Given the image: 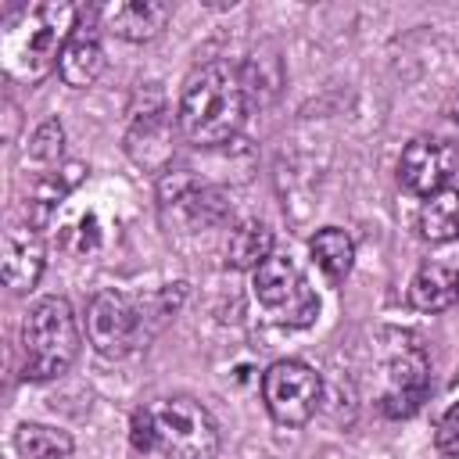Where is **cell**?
<instances>
[{
  "label": "cell",
  "mask_w": 459,
  "mask_h": 459,
  "mask_svg": "<svg viewBox=\"0 0 459 459\" xmlns=\"http://www.w3.org/2000/svg\"><path fill=\"white\" fill-rule=\"evenodd\" d=\"M251 290H255L258 305L269 312V319L280 326H308L319 316V301L308 290L301 269L283 255H269L255 269Z\"/></svg>",
  "instance_id": "obj_6"
},
{
  "label": "cell",
  "mask_w": 459,
  "mask_h": 459,
  "mask_svg": "<svg viewBox=\"0 0 459 459\" xmlns=\"http://www.w3.org/2000/svg\"><path fill=\"white\" fill-rule=\"evenodd\" d=\"M104 72V47H100V36L90 22H79L75 32L68 36L65 50H61V61H57V75L82 90V86H93Z\"/></svg>",
  "instance_id": "obj_12"
},
{
  "label": "cell",
  "mask_w": 459,
  "mask_h": 459,
  "mask_svg": "<svg viewBox=\"0 0 459 459\" xmlns=\"http://www.w3.org/2000/svg\"><path fill=\"white\" fill-rule=\"evenodd\" d=\"M61 143H65V129L57 118H47L36 133H32V143H29V154L32 161H43V165H54L61 158Z\"/></svg>",
  "instance_id": "obj_19"
},
{
  "label": "cell",
  "mask_w": 459,
  "mask_h": 459,
  "mask_svg": "<svg viewBox=\"0 0 459 459\" xmlns=\"http://www.w3.org/2000/svg\"><path fill=\"white\" fill-rule=\"evenodd\" d=\"M126 147L136 158V165H143V169H165L172 161V126H169L165 111H151V115L136 118Z\"/></svg>",
  "instance_id": "obj_13"
},
{
  "label": "cell",
  "mask_w": 459,
  "mask_h": 459,
  "mask_svg": "<svg viewBox=\"0 0 459 459\" xmlns=\"http://www.w3.org/2000/svg\"><path fill=\"white\" fill-rule=\"evenodd\" d=\"M97 14H100L108 32H115L129 43H143V39H154L165 29L172 7L154 4V0H115V4H104Z\"/></svg>",
  "instance_id": "obj_11"
},
{
  "label": "cell",
  "mask_w": 459,
  "mask_h": 459,
  "mask_svg": "<svg viewBox=\"0 0 459 459\" xmlns=\"http://www.w3.org/2000/svg\"><path fill=\"white\" fill-rule=\"evenodd\" d=\"M79 355V319L68 298H39L22 323V377L54 380Z\"/></svg>",
  "instance_id": "obj_4"
},
{
  "label": "cell",
  "mask_w": 459,
  "mask_h": 459,
  "mask_svg": "<svg viewBox=\"0 0 459 459\" xmlns=\"http://www.w3.org/2000/svg\"><path fill=\"white\" fill-rule=\"evenodd\" d=\"M79 25V7L68 0H39L18 7L0 25V65L4 75L25 86L43 82Z\"/></svg>",
  "instance_id": "obj_1"
},
{
  "label": "cell",
  "mask_w": 459,
  "mask_h": 459,
  "mask_svg": "<svg viewBox=\"0 0 459 459\" xmlns=\"http://www.w3.org/2000/svg\"><path fill=\"white\" fill-rule=\"evenodd\" d=\"M273 255V230L265 222H244L233 230L230 247H226V262L233 269H258L265 258Z\"/></svg>",
  "instance_id": "obj_18"
},
{
  "label": "cell",
  "mask_w": 459,
  "mask_h": 459,
  "mask_svg": "<svg viewBox=\"0 0 459 459\" xmlns=\"http://www.w3.org/2000/svg\"><path fill=\"white\" fill-rule=\"evenodd\" d=\"M14 448L22 459H68L72 455V434L47 423H22L14 430Z\"/></svg>",
  "instance_id": "obj_17"
},
{
  "label": "cell",
  "mask_w": 459,
  "mask_h": 459,
  "mask_svg": "<svg viewBox=\"0 0 459 459\" xmlns=\"http://www.w3.org/2000/svg\"><path fill=\"white\" fill-rule=\"evenodd\" d=\"M434 445H437V452H441V455L459 459V402L441 416L437 434H434Z\"/></svg>",
  "instance_id": "obj_20"
},
{
  "label": "cell",
  "mask_w": 459,
  "mask_h": 459,
  "mask_svg": "<svg viewBox=\"0 0 459 459\" xmlns=\"http://www.w3.org/2000/svg\"><path fill=\"white\" fill-rule=\"evenodd\" d=\"M136 452L161 459H215L219 427L212 412L194 398H161L140 409L129 423Z\"/></svg>",
  "instance_id": "obj_3"
},
{
  "label": "cell",
  "mask_w": 459,
  "mask_h": 459,
  "mask_svg": "<svg viewBox=\"0 0 459 459\" xmlns=\"http://www.w3.org/2000/svg\"><path fill=\"white\" fill-rule=\"evenodd\" d=\"M140 330H143V308L129 294H122L115 287H104L90 298V305H86V337H90L97 355H104V359L129 355L140 341Z\"/></svg>",
  "instance_id": "obj_8"
},
{
  "label": "cell",
  "mask_w": 459,
  "mask_h": 459,
  "mask_svg": "<svg viewBox=\"0 0 459 459\" xmlns=\"http://www.w3.org/2000/svg\"><path fill=\"white\" fill-rule=\"evenodd\" d=\"M455 305H459V273H455Z\"/></svg>",
  "instance_id": "obj_21"
},
{
  "label": "cell",
  "mask_w": 459,
  "mask_h": 459,
  "mask_svg": "<svg viewBox=\"0 0 459 459\" xmlns=\"http://www.w3.org/2000/svg\"><path fill=\"white\" fill-rule=\"evenodd\" d=\"M308 251H312V262L319 265V273L330 280V283H341L348 273H351V262H355V244L344 230L337 226H326L319 230L312 240H308Z\"/></svg>",
  "instance_id": "obj_15"
},
{
  "label": "cell",
  "mask_w": 459,
  "mask_h": 459,
  "mask_svg": "<svg viewBox=\"0 0 459 459\" xmlns=\"http://www.w3.org/2000/svg\"><path fill=\"white\" fill-rule=\"evenodd\" d=\"M420 237L430 244H445L459 237V186H441L420 204Z\"/></svg>",
  "instance_id": "obj_14"
},
{
  "label": "cell",
  "mask_w": 459,
  "mask_h": 459,
  "mask_svg": "<svg viewBox=\"0 0 459 459\" xmlns=\"http://www.w3.org/2000/svg\"><path fill=\"white\" fill-rule=\"evenodd\" d=\"M244 108L247 100H244L240 72L230 68L226 61H208L194 68L183 86L179 111H176L179 136L194 147L226 143L244 126Z\"/></svg>",
  "instance_id": "obj_2"
},
{
  "label": "cell",
  "mask_w": 459,
  "mask_h": 459,
  "mask_svg": "<svg viewBox=\"0 0 459 459\" xmlns=\"http://www.w3.org/2000/svg\"><path fill=\"white\" fill-rule=\"evenodd\" d=\"M430 391V362L423 344H416L409 333H394V348L384 355L380 366V394L377 405L391 420L412 416Z\"/></svg>",
  "instance_id": "obj_5"
},
{
  "label": "cell",
  "mask_w": 459,
  "mask_h": 459,
  "mask_svg": "<svg viewBox=\"0 0 459 459\" xmlns=\"http://www.w3.org/2000/svg\"><path fill=\"white\" fill-rule=\"evenodd\" d=\"M43 265H47V251H43V240H39L36 226H11L4 233V255H0L4 283L11 290L25 294L39 283Z\"/></svg>",
  "instance_id": "obj_10"
},
{
  "label": "cell",
  "mask_w": 459,
  "mask_h": 459,
  "mask_svg": "<svg viewBox=\"0 0 459 459\" xmlns=\"http://www.w3.org/2000/svg\"><path fill=\"white\" fill-rule=\"evenodd\" d=\"M409 301L420 312H441L455 301V273H448L437 262L420 265V273L409 283Z\"/></svg>",
  "instance_id": "obj_16"
},
{
  "label": "cell",
  "mask_w": 459,
  "mask_h": 459,
  "mask_svg": "<svg viewBox=\"0 0 459 459\" xmlns=\"http://www.w3.org/2000/svg\"><path fill=\"white\" fill-rule=\"evenodd\" d=\"M319 373L301 359H280L262 373V402L280 427H305L319 405Z\"/></svg>",
  "instance_id": "obj_7"
},
{
  "label": "cell",
  "mask_w": 459,
  "mask_h": 459,
  "mask_svg": "<svg viewBox=\"0 0 459 459\" xmlns=\"http://www.w3.org/2000/svg\"><path fill=\"white\" fill-rule=\"evenodd\" d=\"M448 172H452V154L441 140H430V136H416L412 143H405L398 158V183L416 197L437 194Z\"/></svg>",
  "instance_id": "obj_9"
}]
</instances>
